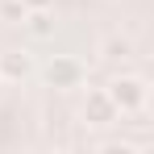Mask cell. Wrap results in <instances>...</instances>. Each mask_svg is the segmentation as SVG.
<instances>
[{
    "label": "cell",
    "instance_id": "1",
    "mask_svg": "<svg viewBox=\"0 0 154 154\" xmlns=\"http://www.w3.org/2000/svg\"><path fill=\"white\" fill-rule=\"evenodd\" d=\"M108 100L117 104V112L121 117H129V112H142L146 104H150V83L142 75H133V71H121V75L108 79Z\"/></svg>",
    "mask_w": 154,
    "mask_h": 154
},
{
    "label": "cell",
    "instance_id": "2",
    "mask_svg": "<svg viewBox=\"0 0 154 154\" xmlns=\"http://www.w3.org/2000/svg\"><path fill=\"white\" fill-rule=\"evenodd\" d=\"M83 75H88V67L71 58V54H54L50 63H46V83L58 88V92H71V88H83Z\"/></svg>",
    "mask_w": 154,
    "mask_h": 154
},
{
    "label": "cell",
    "instance_id": "3",
    "mask_svg": "<svg viewBox=\"0 0 154 154\" xmlns=\"http://www.w3.org/2000/svg\"><path fill=\"white\" fill-rule=\"evenodd\" d=\"M79 117H83V125H92V129H108L121 112H117V104L108 100V92H104V88H92V92L83 96Z\"/></svg>",
    "mask_w": 154,
    "mask_h": 154
},
{
    "label": "cell",
    "instance_id": "4",
    "mask_svg": "<svg viewBox=\"0 0 154 154\" xmlns=\"http://www.w3.org/2000/svg\"><path fill=\"white\" fill-rule=\"evenodd\" d=\"M29 71H33V58L25 50H17V46L0 50V83H21L29 79Z\"/></svg>",
    "mask_w": 154,
    "mask_h": 154
},
{
    "label": "cell",
    "instance_id": "5",
    "mask_svg": "<svg viewBox=\"0 0 154 154\" xmlns=\"http://www.w3.org/2000/svg\"><path fill=\"white\" fill-rule=\"evenodd\" d=\"M129 54H133V38L129 33H108L100 42V58H108V63H121Z\"/></svg>",
    "mask_w": 154,
    "mask_h": 154
},
{
    "label": "cell",
    "instance_id": "6",
    "mask_svg": "<svg viewBox=\"0 0 154 154\" xmlns=\"http://www.w3.org/2000/svg\"><path fill=\"white\" fill-rule=\"evenodd\" d=\"M21 25H25L33 38H50V29H54V21H50V8H29Z\"/></svg>",
    "mask_w": 154,
    "mask_h": 154
},
{
    "label": "cell",
    "instance_id": "7",
    "mask_svg": "<svg viewBox=\"0 0 154 154\" xmlns=\"http://www.w3.org/2000/svg\"><path fill=\"white\" fill-rule=\"evenodd\" d=\"M25 4H21V0H0V21H8V25H21V21H25Z\"/></svg>",
    "mask_w": 154,
    "mask_h": 154
},
{
    "label": "cell",
    "instance_id": "8",
    "mask_svg": "<svg viewBox=\"0 0 154 154\" xmlns=\"http://www.w3.org/2000/svg\"><path fill=\"white\" fill-rule=\"evenodd\" d=\"M21 4H25V8H50L54 0H21Z\"/></svg>",
    "mask_w": 154,
    "mask_h": 154
},
{
    "label": "cell",
    "instance_id": "9",
    "mask_svg": "<svg viewBox=\"0 0 154 154\" xmlns=\"http://www.w3.org/2000/svg\"><path fill=\"white\" fill-rule=\"evenodd\" d=\"M0 88H4V83H0Z\"/></svg>",
    "mask_w": 154,
    "mask_h": 154
}]
</instances>
